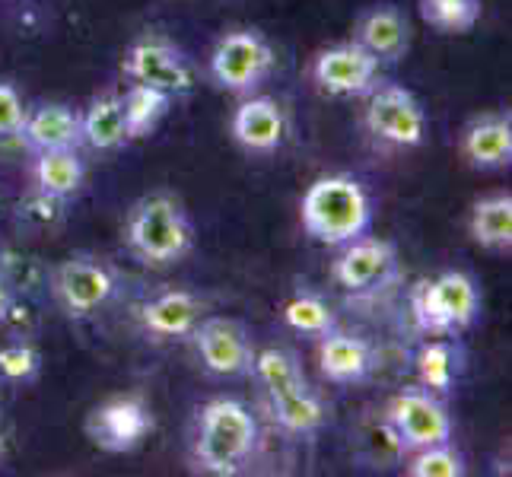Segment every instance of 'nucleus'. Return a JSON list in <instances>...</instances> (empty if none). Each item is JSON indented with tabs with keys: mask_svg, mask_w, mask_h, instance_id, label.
<instances>
[{
	"mask_svg": "<svg viewBox=\"0 0 512 477\" xmlns=\"http://www.w3.org/2000/svg\"><path fill=\"white\" fill-rule=\"evenodd\" d=\"M258 449V423L236 398H210L198 411L191 462L214 477H236L249 468Z\"/></svg>",
	"mask_w": 512,
	"mask_h": 477,
	"instance_id": "nucleus-1",
	"label": "nucleus"
},
{
	"mask_svg": "<svg viewBox=\"0 0 512 477\" xmlns=\"http://www.w3.org/2000/svg\"><path fill=\"white\" fill-rule=\"evenodd\" d=\"M128 252L147 268H172L194 249V226L185 204L169 191L144 194L125 220Z\"/></svg>",
	"mask_w": 512,
	"mask_h": 477,
	"instance_id": "nucleus-2",
	"label": "nucleus"
},
{
	"mask_svg": "<svg viewBox=\"0 0 512 477\" xmlns=\"http://www.w3.org/2000/svg\"><path fill=\"white\" fill-rule=\"evenodd\" d=\"M299 223L315 242L341 249V245L360 239L369 229L373 204H369L366 188L353 175H322L306 188L303 201H299Z\"/></svg>",
	"mask_w": 512,
	"mask_h": 477,
	"instance_id": "nucleus-3",
	"label": "nucleus"
},
{
	"mask_svg": "<svg viewBox=\"0 0 512 477\" xmlns=\"http://www.w3.org/2000/svg\"><path fill=\"white\" fill-rule=\"evenodd\" d=\"M411 312L423 334L452 338V334L478 322L481 315L478 284L465 271H443L436 277H427L411 290Z\"/></svg>",
	"mask_w": 512,
	"mask_h": 477,
	"instance_id": "nucleus-4",
	"label": "nucleus"
},
{
	"mask_svg": "<svg viewBox=\"0 0 512 477\" xmlns=\"http://www.w3.org/2000/svg\"><path fill=\"white\" fill-rule=\"evenodd\" d=\"M274 64V48L258 29H229L210 55V80L233 96H252L268 83Z\"/></svg>",
	"mask_w": 512,
	"mask_h": 477,
	"instance_id": "nucleus-5",
	"label": "nucleus"
},
{
	"mask_svg": "<svg viewBox=\"0 0 512 477\" xmlns=\"http://www.w3.org/2000/svg\"><path fill=\"white\" fill-rule=\"evenodd\" d=\"M118 280L96 255H70L48 274V293L67 318H90L115 296Z\"/></svg>",
	"mask_w": 512,
	"mask_h": 477,
	"instance_id": "nucleus-6",
	"label": "nucleus"
},
{
	"mask_svg": "<svg viewBox=\"0 0 512 477\" xmlns=\"http://www.w3.org/2000/svg\"><path fill=\"white\" fill-rule=\"evenodd\" d=\"M385 427L404 452L452 439V417L439 395L427 388H404L385 404Z\"/></svg>",
	"mask_w": 512,
	"mask_h": 477,
	"instance_id": "nucleus-7",
	"label": "nucleus"
},
{
	"mask_svg": "<svg viewBox=\"0 0 512 477\" xmlns=\"http://www.w3.org/2000/svg\"><path fill=\"white\" fill-rule=\"evenodd\" d=\"M363 125L379 144L388 147H420L427 137V115H423L420 99L398 83H376L366 93Z\"/></svg>",
	"mask_w": 512,
	"mask_h": 477,
	"instance_id": "nucleus-8",
	"label": "nucleus"
},
{
	"mask_svg": "<svg viewBox=\"0 0 512 477\" xmlns=\"http://www.w3.org/2000/svg\"><path fill=\"white\" fill-rule=\"evenodd\" d=\"M121 74L131 83L163 90L172 99L191 93L194 86V70L185 58V51L175 48L160 32H147L128 45L125 58H121Z\"/></svg>",
	"mask_w": 512,
	"mask_h": 477,
	"instance_id": "nucleus-9",
	"label": "nucleus"
},
{
	"mask_svg": "<svg viewBox=\"0 0 512 477\" xmlns=\"http://www.w3.org/2000/svg\"><path fill=\"white\" fill-rule=\"evenodd\" d=\"M315 90L334 99L366 96L376 83H382V64L357 42H338L322 48L312 61Z\"/></svg>",
	"mask_w": 512,
	"mask_h": 477,
	"instance_id": "nucleus-10",
	"label": "nucleus"
},
{
	"mask_svg": "<svg viewBox=\"0 0 512 477\" xmlns=\"http://www.w3.org/2000/svg\"><path fill=\"white\" fill-rule=\"evenodd\" d=\"M156 420L150 408L140 398H112L102 401L99 408L86 414L83 430L90 436V443L102 452L125 455L140 449L150 439Z\"/></svg>",
	"mask_w": 512,
	"mask_h": 477,
	"instance_id": "nucleus-11",
	"label": "nucleus"
},
{
	"mask_svg": "<svg viewBox=\"0 0 512 477\" xmlns=\"http://www.w3.org/2000/svg\"><path fill=\"white\" fill-rule=\"evenodd\" d=\"M194 350L204 363L207 373L214 376H245L252 373L255 363V347L249 331L236 318H223V315H204L191 331Z\"/></svg>",
	"mask_w": 512,
	"mask_h": 477,
	"instance_id": "nucleus-12",
	"label": "nucleus"
},
{
	"mask_svg": "<svg viewBox=\"0 0 512 477\" xmlns=\"http://www.w3.org/2000/svg\"><path fill=\"white\" fill-rule=\"evenodd\" d=\"M398 271V252L388 239L379 236H360L341 245V255L331 264V277L341 290L363 296L382 290Z\"/></svg>",
	"mask_w": 512,
	"mask_h": 477,
	"instance_id": "nucleus-13",
	"label": "nucleus"
},
{
	"mask_svg": "<svg viewBox=\"0 0 512 477\" xmlns=\"http://www.w3.org/2000/svg\"><path fill=\"white\" fill-rule=\"evenodd\" d=\"M229 134L245 153L268 156L284 147L287 137V115L284 105L271 96H242L236 105L233 121H229Z\"/></svg>",
	"mask_w": 512,
	"mask_h": 477,
	"instance_id": "nucleus-14",
	"label": "nucleus"
},
{
	"mask_svg": "<svg viewBox=\"0 0 512 477\" xmlns=\"http://www.w3.org/2000/svg\"><path fill=\"white\" fill-rule=\"evenodd\" d=\"M458 153L478 172L506 169L512 163V115L484 112L471 118L458 134Z\"/></svg>",
	"mask_w": 512,
	"mask_h": 477,
	"instance_id": "nucleus-15",
	"label": "nucleus"
},
{
	"mask_svg": "<svg viewBox=\"0 0 512 477\" xmlns=\"http://www.w3.org/2000/svg\"><path fill=\"white\" fill-rule=\"evenodd\" d=\"M411 20L398 7L382 4L366 10L353 26V42L366 48L379 64H398L411 51Z\"/></svg>",
	"mask_w": 512,
	"mask_h": 477,
	"instance_id": "nucleus-16",
	"label": "nucleus"
},
{
	"mask_svg": "<svg viewBox=\"0 0 512 477\" xmlns=\"http://www.w3.org/2000/svg\"><path fill=\"white\" fill-rule=\"evenodd\" d=\"M16 137H23V144L32 153L80 150L83 144L80 112H74L64 102H42V105H35V109H26L23 128Z\"/></svg>",
	"mask_w": 512,
	"mask_h": 477,
	"instance_id": "nucleus-17",
	"label": "nucleus"
},
{
	"mask_svg": "<svg viewBox=\"0 0 512 477\" xmlns=\"http://www.w3.org/2000/svg\"><path fill=\"white\" fill-rule=\"evenodd\" d=\"M204 299L191 290H163L137 309L140 325L153 338H188L204 318Z\"/></svg>",
	"mask_w": 512,
	"mask_h": 477,
	"instance_id": "nucleus-18",
	"label": "nucleus"
},
{
	"mask_svg": "<svg viewBox=\"0 0 512 477\" xmlns=\"http://www.w3.org/2000/svg\"><path fill=\"white\" fill-rule=\"evenodd\" d=\"M319 373L334 385H357L373 369V347L360 334H347L341 328H331L319 338Z\"/></svg>",
	"mask_w": 512,
	"mask_h": 477,
	"instance_id": "nucleus-19",
	"label": "nucleus"
},
{
	"mask_svg": "<svg viewBox=\"0 0 512 477\" xmlns=\"http://www.w3.org/2000/svg\"><path fill=\"white\" fill-rule=\"evenodd\" d=\"M86 182V163L80 150H45L35 153L32 163V185L35 191L48 194V198L70 201L77 198Z\"/></svg>",
	"mask_w": 512,
	"mask_h": 477,
	"instance_id": "nucleus-20",
	"label": "nucleus"
},
{
	"mask_svg": "<svg viewBox=\"0 0 512 477\" xmlns=\"http://www.w3.org/2000/svg\"><path fill=\"white\" fill-rule=\"evenodd\" d=\"M468 236L484 252L509 255L512 252V194L497 191L474 201L468 217Z\"/></svg>",
	"mask_w": 512,
	"mask_h": 477,
	"instance_id": "nucleus-21",
	"label": "nucleus"
},
{
	"mask_svg": "<svg viewBox=\"0 0 512 477\" xmlns=\"http://www.w3.org/2000/svg\"><path fill=\"white\" fill-rule=\"evenodd\" d=\"M80 131H83V144L90 150L109 153L128 144V131H125V109H121V96L118 93H102L96 96L80 115Z\"/></svg>",
	"mask_w": 512,
	"mask_h": 477,
	"instance_id": "nucleus-22",
	"label": "nucleus"
},
{
	"mask_svg": "<svg viewBox=\"0 0 512 477\" xmlns=\"http://www.w3.org/2000/svg\"><path fill=\"white\" fill-rule=\"evenodd\" d=\"M252 373L261 382L264 395H268V404L274 401H284L296 392L309 388L303 366H299L296 353L284 350V347H268L255 353V363H252Z\"/></svg>",
	"mask_w": 512,
	"mask_h": 477,
	"instance_id": "nucleus-23",
	"label": "nucleus"
},
{
	"mask_svg": "<svg viewBox=\"0 0 512 477\" xmlns=\"http://www.w3.org/2000/svg\"><path fill=\"white\" fill-rule=\"evenodd\" d=\"M169 102H172L169 93L153 90V86H144V83H131L128 93L121 96L128 140H144V137H150L156 128H160V121L169 112Z\"/></svg>",
	"mask_w": 512,
	"mask_h": 477,
	"instance_id": "nucleus-24",
	"label": "nucleus"
},
{
	"mask_svg": "<svg viewBox=\"0 0 512 477\" xmlns=\"http://www.w3.org/2000/svg\"><path fill=\"white\" fill-rule=\"evenodd\" d=\"M414 366H417L420 388H427L433 395H446L452 392V385L458 379V350L443 338L427 341L417 350Z\"/></svg>",
	"mask_w": 512,
	"mask_h": 477,
	"instance_id": "nucleus-25",
	"label": "nucleus"
},
{
	"mask_svg": "<svg viewBox=\"0 0 512 477\" xmlns=\"http://www.w3.org/2000/svg\"><path fill=\"white\" fill-rule=\"evenodd\" d=\"M280 318L284 325L296 334H312V338H322L331 328H338V318H334V309L325 303L319 293L299 290L296 296H290L284 309H280Z\"/></svg>",
	"mask_w": 512,
	"mask_h": 477,
	"instance_id": "nucleus-26",
	"label": "nucleus"
},
{
	"mask_svg": "<svg viewBox=\"0 0 512 477\" xmlns=\"http://www.w3.org/2000/svg\"><path fill=\"white\" fill-rule=\"evenodd\" d=\"M481 0H420V20L443 35H465L481 23Z\"/></svg>",
	"mask_w": 512,
	"mask_h": 477,
	"instance_id": "nucleus-27",
	"label": "nucleus"
},
{
	"mask_svg": "<svg viewBox=\"0 0 512 477\" xmlns=\"http://www.w3.org/2000/svg\"><path fill=\"white\" fill-rule=\"evenodd\" d=\"M271 417L277 420V427H284L287 433L306 436V433H315L325 423V404L319 395L312 392V388H303V392H296L284 401H274Z\"/></svg>",
	"mask_w": 512,
	"mask_h": 477,
	"instance_id": "nucleus-28",
	"label": "nucleus"
},
{
	"mask_svg": "<svg viewBox=\"0 0 512 477\" xmlns=\"http://www.w3.org/2000/svg\"><path fill=\"white\" fill-rule=\"evenodd\" d=\"M48 274H51L48 264L29 252H20V249L0 252V277L7 280L16 296L26 299V296L48 290Z\"/></svg>",
	"mask_w": 512,
	"mask_h": 477,
	"instance_id": "nucleus-29",
	"label": "nucleus"
},
{
	"mask_svg": "<svg viewBox=\"0 0 512 477\" xmlns=\"http://www.w3.org/2000/svg\"><path fill=\"white\" fill-rule=\"evenodd\" d=\"M404 471L411 477H465L468 465L465 455L452 446V439H446V443H436L427 449H414Z\"/></svg>",
	"mask_w": 512,
	"mask_h": 477,
	"instance_id": "nucleus-30",
	"label": "nucleus"
},
{
	"mask_svg": "<svg viewBox=\"0 0 512 477\" xmlns=\"http://www.w3.org/2000/svg\"><path fill=\"white\" fill-rule=\"evenodd\" d=\"M42 369V353L32 341H10L0 347V379L4 382H32Z\"/></svg>",
	"mask_w": 512,
	"mask_h": 477,
	"instance_id": "nucleus-31",
	"label": "nucleus"
},
{
	"mask_svg": "<svg viewBox=\"0 0 512 477\" xmlns=\"http://www.w3.org/2000/svg\"><path fill=\"white\" fill-rule=\"evenodd\" d=\"M16 217H20V223L29 229H51V226H58L64 217V201L48 198V194L32 188L29 198L20 201V207H16Z\"/></svg>",
	"mask_w": 512,
	"mask_h": 477,
	"instance_id": "nucleus-32",
	"label": "nucleus"
},
{
	"mask_svg": "<svg viewBox=\"0 0 512 477\" xmlns=\"http://www.w3.org/2000/svg\"><path fill=\"white\" fill-rule=\"evenodd\" d=\"M26 105L10 80H0V137H16L23 128Z\"/></svg>",
	"mask_w": 512,
	"mask_h": 477,
	"instance_id": "nucleus-33",
	"label": "nucleus"
},
{
	"mask_svg": "<svg viewBox=\"0 0 512 477\" xmlns=\"http://www.w3.org/2000/svg\"><path fill=\"white\" fill-rule=\"evenodd\" d=\"M13 299H16V293L10 290L7 280L0 277V325L7 322V312H10V306H13Z\"/></svg>",
	"mask_w": 512,
	"mask_h": 477,
	"instance_id": "nucleus-34",
	"label": "nucleus"
},
{
	"mask_svg": "<svg viewBox=\"0 0 512 477\" xmlns=\"http://www.w3.org/2000/svg\"><path fill=\"white\" fill-rule=\"evenodd\" d=\"M7 462V439H4V433H0V465Z\"/></svg>",
	"mask_w": 512,
	"mask_h": 477,
	"instance_id": "nucleus-35",
	"label": "nucleus"
}]
</instances>
